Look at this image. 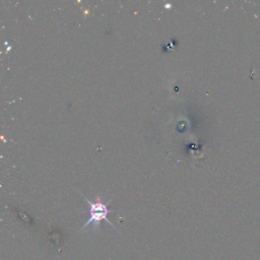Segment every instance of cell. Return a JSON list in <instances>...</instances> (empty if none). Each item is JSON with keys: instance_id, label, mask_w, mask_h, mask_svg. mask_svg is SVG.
I'll list each match as a JSON object with an SVG mask.
<instances>
[{"instance_id": "obj_1", "label": "cell", "mask_w": 260, "mask_h": 260, "mask_svg": "<svg viewBox=\"0 0 260 260\" xmlns=\"http://www.w3.org/2000/svg\"><path fill=\"white\" fill-rule=\"evenodd\" d=\"M81 196L86 200V202H87L88 205H89V210L87 211V212L89 213V217H88V219L86 220V222L81 226L80 231L84 230L87 225H89V224H91V223L93 224V229H96V228L100 225V222H101L102 220H106L108 223H110L112 226H114V224H113V223L108 219V217H107L108 213L113 212V210H110V209H108V207H107L108 203H109L112 199H109L108 202L104 203V202L101 201V198H100V197H96V201H95V202H92V201L88 200L84 195L81 194ZM114 228H115V226H114Z\"/></svg>"}]
</instances>
